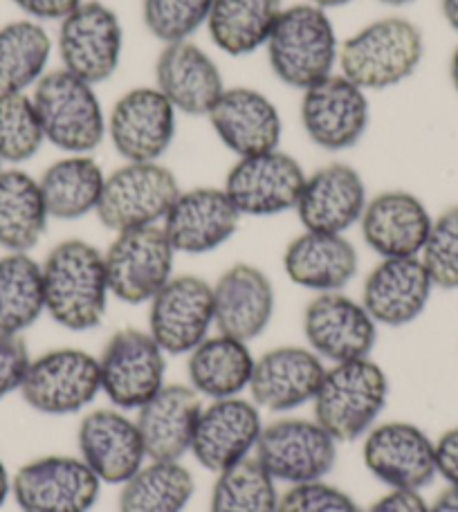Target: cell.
I'll use <instances>...</instances> for the list:
<instances>
[{
    "mask_svg": "<svg viewBox=\"0 0 458 512\" xmlns=\"http://www.w3.org/2000/svg\"><path fill=\"white\" fill-rule=\"evenodd\" d=\"M45 313L66 331H93L108 310L106 261L93 243L70 239L52 248L41 263Z\"/></svg>",
    "mask_w": 458,
    "mask_h": 512,
    "instance_id": "obj_1",
    "label": "cell"
},
{
    "mask_svg": "<svg viewBox=\"0 0 458 512\" xmlns=\"http://www.w3.org/2000/svg\"><path fill=\"white\" fill-rule=\"evenodd\" d=\"M389 393L387 371L371 358L333 364L313 400L315 420L337 443L357 441L378 423Z\"/></svg>",
    "mask_w": 458,
    "mask_h": 512,
    "instance_id": "obj_2",
    "label": "cell"
},
{
    "mask_svg": "<svg viewBox=\"0 0 458 512\" xmlns=\"http://www.w3.org/2000/svg\"><path fill=\"white\" fill-rule=\"evenodd\" d=\"M425 54L423 32L400 16L380 18L340 45V75L362 90H387L418 70Z\"/></svg>",
    "mask_w": 458,
    "mask_h": 512,
    "instance_id": "obj_3",
    "label": "cell"
},
{
    "mask_svg": "<svg viewBox=\"0 0 458 512\" xmlns=\"http://www.w3.org/2000/svg\"><path fill=\"white\" fill-rule=\"evenodd\" d=\"M265 48L274 75L299 90L331 77L340 54L331 18L317 5L283 9Z\"/></svg>",
    "mask_w": 458,
    "mask_h": 512,
    "instance_id": "obj_4",
    "label": "cell"
},
{
    "mask_svg": "<svg viewBox=\"0 0 458 512\" xmlns=\"http://www.w3.org/2000/svg\"><path fill=\"white\" fill-rule=\"evenodd\" d=\"M32 102L45 140L72 155H86L104 142L106 120L95 88L68 70L45 72Z\"/></svg>",
    "mask_w": 458,
    "mask_h": 512,
    "instance_id": "obj_5",
    "label": "cell"
},
{
    "mask_svg": "<svg viewBox=\"0 0 458 512\" xmlns=\"http://www.w3.org/2000/svg\"><path fill=\"white\" fill-rule=\"evenodd\" d=\"M180 196L173 173L158 162H126L106 176L97 218L113 232L160 225Z\"/></svg>",
    "mask_w": 458,
    "mask_h": 512,
    "instance_id": "obj_6",
    "label": "cell"
},
{
    "mask_svg": "<svg viewBox=\"0 0 458 512\" xmlns=\"http://www.w3.org/2000/svg\"><path fill=\"white\" fill-rule=\"evenodd\" d=\"M254 459L277 483L324 481L337 463V441L315 418H279L263 427Z\"/></svg>",
    "mask_w": 458,
    "mask_h": 512,
    "instance_id": "obj_7",
    "label": "cell"
},
{
    "mask_svg": "<svg viewBox=\"0 0 458 512\" xmlns=\"http://www.w3.org/2000/svg\"><path fill=\"white\" fill-rule=\"evenodd\" d=\"M27 407L45 416L84 411L102 393L99 358L81 349H54L32 358L18 391Z\"/></svg>",
    "mask_w": 458,
    "mask_h": 512,
    "instance_id": "obj_8",
    "label": "cell"
},
{
    "mask_svg": "<svg viewBox=\"0 0 458 512\" xmlns=\"http://www.w3.org/2000/svg\"><path fill=\"white\" fill-rule=\"evenodd\" d=\"M173 250L162 225L119 232L106 250V277L111 295L124 304H149L173 277Z\"/></svg>",
    "mask_w": 458,
    "mask_h": 512,
    "instance_id": "obj_9",
    "label": "cell"
},
{
    "mask_svg": "<svg viewBox=\"0 0 458 512\" xmlns=\"http://www.w3.org/2000/svg\"><path fill=\"white\" fill-rule=\"evenodd\" d=\"M102 393L115 409L137 411L158 393L167 376V353L149 331H117L99 355Z\"/></svg>",
    "mask_w": 458,
    "mask_h": 512,
    "instance_id": "obj_10",
    "label": "cell"
},
{
    "mask_svg": "<svg viewBox=\"0 0 458 512\" xmlns=\"http://www.w3.org/2000/svg\"><path fill=\"white\" fill-rule=\"evenodd\" d=\"M99 492L102 481L81 456H39L12 477V497L21 512H90Z\"/></svg>",
    "mask_w": 458,
    "mask_h": 512,
    "instance_id": "obj_11",
    "label": "cell"
},
{
    "mask_svg": "<svg viewBox=\"0 0 458 512\" xmlns=\"http://www.w3.org/2000/svg\"><path fill=\"white\" fill-rule=\"evenodd\" d=\"M122 48V23L113 9L99 0H86L61 21L59 54L63 70L90 86L115 75Z\"/></svg>",
    "mask_w": 458,
    "mask_h": 512,
    "instance_id": "obj_12",
    "label": "cell"
},
{
    "mask_svg": "<svg viewBox=\"0 0 458 512\" xmlns=\"http://www.w3.org/2000/svg\"><path fill=\"white\" fill-rule=\"evenodd\" d=\"M362 461L389 490H423L436 477L434 441L407 420L375 423L364 436Z\"/></svg>",
    "mask_w": 458,
    "mask_h": 512,
    "instance_id": "obj_13",
    "label": "cell"
},
{
    "mask_svg": "<svg viewBox=\"0 0 458 512\" xmlns=\"http://www.w3.org/2000/svg\"><path fill=\"white\" fill-rule=\"evenodd\" d=\"M214 328V288L194 274L171 277L149 301V333L167 355H189Z\"/></svg>",
    "mask_w": 458,
    "mask_h": 512,
    "instance_id": "obj_14",
    "label": "cell"
},
{
    "mask_svg": "<svg viewBox=\"0 0 458 512\" xmlns=\"http://www.w3.org/2000/svg\"><path fill=\"white\" fill-rule=\"evenodd\" d=\"M306 171L288 153L268 151L241 158L225 178V194L241 216H277L299 203Z\"/></svg>",
    "mask_w": 458,
    "mask_h": 512,
    "instance_id": "obj_15",
    "label": "cell"
},
{
    "mask_svg": "<svg viewBox=\"0 0 458 512\" xmlns=\"http://www.w3.org/2000/svg\"><path fill=\"white\" fill-rule=\"evenodd\" d=\"M263 427L261 409L252 400H209L198 416L191 454L198 465L218 474L254 456Z\"/></svg>",
    "mask_w": 458,
    "mask_h": 512,
    "instance_id": "obj_16",
    "label": "cell"
},
{
    "mask_svg": "<svg viewBox=\"0 0 458 512\" xmlns=\"http://www.w3.org/2000/svg\"><path fill=\"white\" fill-rule=\"evenodd\" d=\"M304 335L308 349L333 364L369 358L378 342V324L366 313L362 301L342 292L317 295L304 310Z\"/></svg>",
    "mask_w": 458,
    "mask_h": 512,
    "instance_id": "obj_17",
    "label": "cell"
},
{
    "mask_svg": "<svg viewBox=\"0 0 458 512\" xmlns=\"http://www.w3.org/2000/svg\"><path fill=\"white\" fill-rule=\"evenodd\" d=\"M301 124L319 149H351L369 126V99L366 90L342 75H333L304 90Z\"/></svg>",
    "mask_w": 458,
    "mask_h": 512,
    "instance_id": "obj_18",
    "label": "cell"
},
{
    "mask_svg": "<svg viewBox=\"0 0 458 512\" xmlns=\"http://www.w3.org/2000/svg\"><path fill=\"white\" fill-rule=\"evenodd\" d=\"M324 373V360L308 346H277L256 358L247 391L261 411L288 414L315 400Z\"/></svg>",
    "mask_w": 458,
    "mask_h": 512,
    "instance_id": "obj_19",
    "label": "cell"
},
{
    "mask_svg": "<svg viewBox=\"0 0 458 512\" xmlns=\"http://www.w3.org/2000/svg\"><path fill=\"white\" fill-rule=\"evenodd\" d=\"M108 133L126 162H158L176 137V108L158 88H133L117 99Z\"/></svg>",
    "mask_w": 458,
    "mask_h": 512,
    "instance_id": "obj_20",
    "label": "cell"
},
{
    "mask_svg": "<svg viewBox=\"0 0 458 512\" xmlns=\"http://www.w3.org/2000/svg\"><path fill=\"white\" fill-rule=\"evenodd\" d=\"M77 445L84 463L108 486H122L149 461L135 418L122 409L88 411L77 429Z\"/></svg>",
    "mask_w": 458,
    "mask_h": 512,
    "instance_id": "obj_21",
    "label": "cell"
},
{
    "mask_svg": "<svg viewBox=\"0 0 458 512\" xmlns=\"http://www.w3.org/2000/svg\"><path fill=\"white\" fill-rule=\"evenodd\" d=\"M241 218L225 189L196 187L180 191L164 216L162 230L176 254H207L232 239Z\"/></svg>",
    "mask_w": 458,
    "mask_h": 512,
    "instance_id": "obj_22",
    "label": "cell"
},
{
    "mask_svg": "<svg viewBox=\"0 0 458 512\" xmlns=\"http://www.w3.org/2000/svg\"><path fill=\"white\" fill-rule=\"evenodd\" d=\"M434 281L420 256L382 259L362 288V306L378 326L402 328L425 313Z\"/></svg>",
    "mask_w": 458,
    "mask_h": 512,
    "instance_id": "obj_23",
    "label": "cell"
},
{
    "mask_svg": "<svg viewBox=\"0 0 458 512\" xmlns=\"http://www.w3.org/2000/svg\"><path fill=\"white\" fill-rule=\"evenodd\" d=\"M366 203L360 173L351 164L333 162L306 176L295 212L308 232L344 234L360 223Z\"/></svg>",
    "mask_w": 458,
    "mask_h": 512,
    "instance_id": "obj_24",
    "label": "cell"
},
{
    "mask_svg": "<svg viewBox=\"0 0 458 512\" xmlns=\"http://www.w3.org/2000/svg\"><path fill=\"white\" fill-rule=\"evenodd\" d=\"M432 223L434 218L423 200L402 189L373 196L360 218L364 243L382 259L420 256Z\"/></svg>",
    "mask_w": 458,
    "mask_h": 512,
    "instance_id": "obj_25",
    "label": "cell"
},
{
    "mask_svg": "<svg viewBox=\"0 0 458 512\" xmlns=\"http://www.w3.org/2000/svg\"><path fill=\"white\" fill-rule=\"evenodd\" d=\"M214 326L218 333L250 344L274 315V288L268 274L250 263H236L214 283Z\"/></svg>",
    "mask_w": 458,
    "mask_h": 512,
    "instance_id": "obj_26",
    "label": "cell"
},
{
    "mask_svg": "<svg viewBox=\"0 0 458 512\" xmlns=\"http://www.w3.org/2000/svg\"><path fill=\"white\" fill-rule=\"evenodd\" d=\"M209 122L216 135L238 158L277 151L283 133L281 115L268 97L254 88H225Z\"/></svg>",
    "mask_w": 458,
    "mask_h": 512,
    "instance_id": "obj_27",
    "label": "cell"
},
{
    "mask_svg": "<svg viewBox=\"0 0 458 512\" xmlns=\"http://www.w3.org/2000/svg\"><path fill=\"white\" fill-rule=\"evenodd\" d=\"M203 398L189 384H164L137 409V429L151 461H180L191 452Z\"/></svg>",
    "mask_w": 458,
    "mask_h": 512,
    "instance_id": "obj_28",
    "label": "cell"
},
{
    "mask_svg": "<svg viewBox=\"0 0 458 512\" xmlns=\"http://www.w3.org/2000/svg\"><path fill=\"white\" fill-rule=\"evenodd\" d=\"M155 81L171 106L187 115H209L225 93L214 59L189 41L164 45L155 61Z\"/></svg>",
    "mask_w": 458,
    "mask_h": 512,
    "instance_id": "obj_29",
    "label": "cell"
},
{
    "mask_svg": "<svg viewBox=\"0 0 458 512\" xmlns=\"http://www.w3.org/2000/svg\"><path fill=\"white\" fill-rule=\"evenodd\" d=\"M360 256L344 234L304 232L292 239L283 254V270L299 288L324 292H342L355 279Z\"/></svg>",
    "mask_w": 458,
    "mask_h": 512,
    "instance_id": "obj_30",
    "label": "cell"
},
{
    "mask_svg": "<svg viewBox=\"0 0 458 512\" xmlns=\"http://www.w3.org/2000/svg\"><path fill=\"white\" fill-rule=\"evenodd\" d=\"M254 362L247 342L223 333L209 335L189 353V387H194L200 398H236L250 387Z\"/></svg>",
    "mask_w": 458,
    "mask_h": 512,
    "instance_id": "obj_31",
    "label": "cell"
},
{
    "mask_svg": "<svg viewBox=\"0 0 458 512\" xmlns=\"http://www.w3.org/2000/svg\"><path fill=\"white\" fill-rule=\"evenodd\" d=\"M104 185L106 176L102 167L88 155L57 160L43 171L39 180L48 214L57 221H77L97 212Z\"/></svg>",
    "mask_w": 458,
    "mask_h": 512,
    "instance_id": "obj_32",
    "label": "cell"
},
{
    "mask_svg": "<svg viewBox=\"0 0 458 512\" xmlns=\"http://www.w3.org/2000/svg\"><path fill=\"white\" fill-rule=\"evenodd\" d=\"M48 221L39 180L18 169L0 171V248L9 252L36 248Z\"/></svg>",
    "mask_w": 458,
    "mask_h": 512,
    "instance_id": "obj_33",
    "label": "cell"
},
{
    "mask_svg": "<svg viewBox=\"0 0 458 512\" xmlns=\"http://www.w3.org/2000/svg\"><path fill=\"white\" fill-rule=\"evenodd\" d=\"M281 12V0H214L209 36L229 57H247L268 43Z\"/></svg>",
    "mask_w": 458,
    "mask_h": 512,
    "instance_id": "obj_34",
    "label": "cell"
},
{
    "mask_svg": "<svg viewBox=\"0 0 458 512\" xmlns=\"http://www.w3.org/2000/svg\"><path fill=\"white\" fill-rule=\"evenodd\" d=\"M196 492V481L180 461H146L122 483L119 512H182Z\"/></svg>",
    "mask_w": 458,
    "mask_h": 512,
    "instance_id": "obj_35",
    "label": "cell"
},
{
    "mask_svg": "<svg viewBox=\"0 0 458 512\" xmlns=\"http://www.w3.org/2000/svg\"><path fill=\"white\" fill-rule=\"evenodd\" d=\"M45 313L43 268L27 252L0 259V333L21 335Z\"/></svg>",
    "mask_w": 458,
    "mask_h": 512,
    "instance_id": "obj_36",
    "label": "cell"
},
{
    "mask_svg": "<svg viewBox=\"0 0 458 512\" xmlns=\"http://www.w3.org/2000/svg\"><path fill=\"white\" fill-rule=\"evenodd\" d=\"M52 52L50 34L34 21L0 27V93H25L45 75Z\"/></svg>",
    "mask_w": 458,
    "mask_h": 512,
    "instance_id": "obj_37",
    "label": "cell"
},
{
    "mask_svg": "<svg viewBox=\"0 0 458 512\" xmlns=\"http://www.w3.org/2000/svg\"><path fill=\"white\" fill-rule=\"evenodd\" d=\"M279 497L277 481L250 456L216 474L209 512H277Z\"/></svg>",
    "mask_w": 458,
    "mask_h": 512,
    "instance_id": "obj_38",
    "label": "cell"
},
{
    "mask_svg": "<svg viewBox=\"0 0 458 512\" xmlns=\"http://www.w3.org/2000/svg\"><path fill=\"white\" fill-rule=\"evenodd\" d=\"M45 142L32 97L25 93H0V160L25 162L39 153Z\"/></svg>",
    "mask_w": 458,
    "mask_h": 512,
    "instance_id": "obj_39",
    "label": "cell"
},
{
    "mask_svg": "<svg viewBox=\"0 0 458 512\" xmlns=\"http://www.w3.org/2000/svg\"><path fill=\"white\" fill-rule=\"evenodd\" d=\"M214 0H144V25L164 43L187 41L207 23Z\"/></svg>",
    "mask_w": 458,
    "mask_h": 512,
    "instance_id": "obj_40",
    "label": "cell"
},
{
    "mask_svg": "<svg viewBox=\"0 0 458 512\" xmlns=\"http://www.w3.org/2000/svg\"><path fill=\"white\" fill-rule=\"evenodd\" d=\"M420 261L441 290H458V205L434 218Z\"/></svg>",
    "mask_w": 458,
    "mask_h": 512,
    "instance_id": "obj_41",
    "label": "cell"
},
{
    "mask_svg": "<svg viewBox=\"0 0 458 512\" xmlns=\"http://www.w3.org/2000/svg\"><path fill=\"white\" fill-rule=\"evenodd\" d=\"M277 512H362V508L342 488L326 481H310L283 492Z\"/></svg>",
    "mask_w": 458,
    "mask_h": 512,
    "instance_id": "obj_42",
    "label": "cell"
},
{
    "mask_svg": "<svg viewBox=\"0 0 458 512\" xmlns=\"http://www.w3.org/2000/svg\"><path fill=\"white\" fill-rule=\"evenodd\" d=\"M30 362V351L21 335L0 333V398L21 391Z\"/></svg>",
    "mask_w": 458,
    "mask_h": 512,
    "instance_id": "obj_43",
    "label": "cell"
},
{
    "mask_svg": "<svg viewBox=\"0 0 458 512\" xmlns=\"http://www.w3.org/2000/svg\"><path fill=\"white\" fill-rule=\"evenodd\" d=\"M436 454V477H443L447 486H458V425L434 441Z\"/></svg>",
    "mask_w": 458,
    "mask_h": 512,
    "instance_id": "obj_44",
    "label": "cell"
},
{
    "mask_svg": "<svg viewBox=\"0 0 458 512\" xmlns=\"http://www.w3.org/2000/svg\"><path fill=\"white\" fill-rule=\"evenodd\" d=\"M362 512H429V504L418 490H389Z\"/></svg>",
    "mask_w": 458,
    "mask_h": 512,
    "instance_id": "obj_45",
    "label": "cell"
},
{
    "mask_svg": "<svg viewBox=\"0 0 458 512\" xmlns=\"http://www.w3.org/2000/svg\"><path fill=\"white\" fill-rule=\"evenodd\" d=\"M12 3L21 7L25 14L39 18V21H63L84 0H12Z\"/></svg>",
    "mask_w": 458,
    "mask_h": 512,
    "instance_id": "obj_46",
    "label": "cell"
},
{
    "mask_svg": "<svg viewBox=\"0 0 458 512\" xmlns=\"http://www.w3.org/2000/svg\"><path fill=\"white\" fill-rule=\"evenodd\" d=\"M429 512H458V486H447L434 504H429Z\"/></svg>",
    "mask_w": 458,
    "mask_h": 512,
    "instance_id": "obj_47",
    "label": "cell"
},
{
    "mask_svg": "<svg viewBox=\"0 0 458 512\" xmlns=\"http://www.w3.org/2000/svg\"><path fill=\"white\" fill-rule=\"evenodd\" d=\"M9 497H12V474H9L3 459H0V508L5 506Z\"/></svg>",
    "mask_w": 458,
    "mask_h": 512,
    "instance_id": "obj_48",
    "label": "cell"
},
{
    "mask_svg": "<svg viewBox=\"0 0 458 512\" xmlns=\"http://www.w3.org/2000/svg\"><path fill=\"white\" fill-rule=\"evenodd\" d=\"M441 7L447 25H450L454 32H458V0H441Z\"/></svg>",
    "mask_w": 458,
    "mask_h": 512,
    "instance_id": "obj_49",
    "label": "cell"
},
{
    "mask_svg": "<svg viewBox=\"0 0 458 512\" xmlns=\"http://www.w3.org/2000/svg\"><path fill=\"white\" fill-rule=\"evenodd\" d=\"M450 77H452V86L458 93V45H456V50L452 54V61H450Z\"/></svg>",
    "mask_w": 458,
    "mask_h": 512,
    "instance_id": "obj_50",
    "label": "cell"
},
{
    "mask_svg": "<svg viewBox=\"0 0 458 512\" xmlns=\"http://www.w3.org/2000/svg\"><path fill=\"white\" fill-rule=\"evenodd\" d=\"M348 3H353V0H313V5L322 7V9H331V7H344Z\"/></svg>",
    "mask_w": 458,
    "mask_h": 512,
    "instance_id": "obj_51",
    "label": "cell"
},
{
    "mask_svg": "<svg viewBox=\"0 0 458 512\" xmlns=\"http://www.w3.org/2000/svg\"><path fill=\"white\" fill-rule=\"evenodd\" d=\"M384 5H391V7H402V5H409L414 3V0H380Z\"/></svg>",
    "mask_w": 458,
    "mask_h": 512,
    "instance_id": "obj_52",
    "label": "cell"
},
{
    "mask_svg": "<svg viewBox=\"0 0 458 512\" xmlns=\"http://www.w3.org/2000/svg\"><path fill=\"white\" fill-rule=\"evenodd\" d=\"M0 164H3V160H0ZM0 171H3V167H0Z\"/></svg>",
    "mask_w": 458,
    "mask_h": 512,
    "instance_id": "obj_53",
    "label": "cell"
}]
</instances>
